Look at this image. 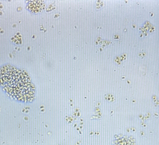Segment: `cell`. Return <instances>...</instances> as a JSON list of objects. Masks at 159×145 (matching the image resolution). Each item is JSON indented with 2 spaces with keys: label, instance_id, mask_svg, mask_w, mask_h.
<instances>
[{
  "label": "cell",
  "instance_id": "obj_1",
  "mask_svg": "<svg viewBox=\"0 0 159 145\" xmlns=\"http://www.w3.org/2000/svg\"><path fill=\"white\" fill-rule=\"evenodd\" d=\"M0 85L9 96L21 102H30L35 89L24 71L10 65L0 67Z\"/></svg>",
  "mask_w": 159,
  "mask_h": 145
}]
</instances>
